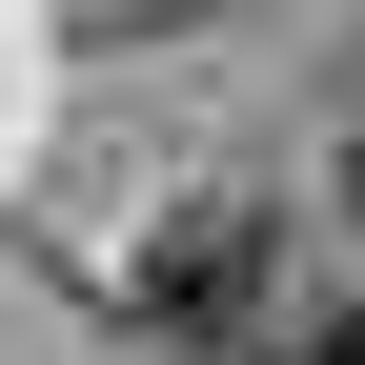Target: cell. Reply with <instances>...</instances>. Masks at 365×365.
I'll return each instance as SVG.
<instances>
[{
    "instance_id": "obj_1",
    "label": "cell",
    "mask_w": 365,
    "mask_h": 365,
    "mask_svg": "<svg viewBox=\"0 0 365 365\" xmlns=\"http://www.w3.org/2000/svg\"><path fill=\"white\" fill-rule=\"evenodd\" d=\"M102 304H122L163 365H223L264 304H284V244H264V203H163L143 244H122V284H102Z\"/></svg>"
},
{
    "instance_id": "obj_2",
    "label": "cell",
    "mask_w": 365,
    "mask_h": 365,
    "mask_svg": "<svg viewBox=\"0 0 365 365\" xmlns=\"http://www.w3.org/2000/svg\"><path fill=\"white\" fill-rule=\"evenodd\" d=\"M223 365H365V284H325V304H264Z\"/></svg>"
},
{
    "instance_id": "obj_3",
    "label": "cell",
    "mask_w": 365,
    "mask_h": 365,
    "mask_svg": "<svg viewBox=\"0 0 365 365\" xmlns=\"http://www.w3.org/2000/svg\"><path fill=\"white\" fill-rule=\"evenodd\" d=\"M345 244H365V122H345Z\"/></svg>"
}]
</instances>
